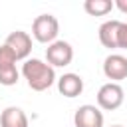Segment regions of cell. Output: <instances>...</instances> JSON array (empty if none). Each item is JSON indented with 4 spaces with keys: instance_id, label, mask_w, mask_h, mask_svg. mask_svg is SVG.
Masks as SVG:
<instances>
[{
    "instance_id": "obj_15",
    "label": "cell",
    "mask_w": 127,
    "mask_h": 127,
    "mask_svg": "<svg viewBox=\"0 0 127 127\" xmlns=\"http://www.w3.org/2000/svg\"><path fill=\"white\" fill-rule=\"evenodd\" d=\"M113 4H115V8H117L119 12H123V14H127V0H115Z\"/></svg>"
},
{
    "instance_id": "obj_14",
    "label": "cell",
    "mask_w": 127,
    "mask_h": 127,
    "mask_svg": "<svg viewBox=\"0 0 127 127\" xmlns=\"http://www.w3.org/2000/svg\"><path fill=\"white\" fill-rule=\"evenodd\" d=\"M117 48H119V50H127V22H121V26H119Z\"/></svg>"
},
{
    "instance_id": "obj_1",
    "label": "cell",
    "mask_w": 127,
    "mask_h": 127,
    "mask_svg": "<svg viewBox=\"0 0 127 127\" xmlns=\"http://www.w3.org/2000/svg\"><path fill=\"white\" fill-rule=\"evenodd\" d=\"M22 75H24L28 87L34 91H46L58 81L56 69L48 62H42L38 58H32V60L28 58L22 64Z\"/></svg>"
},
{
    "instance_id": "obj_2",
    "label": "cell",
    "mask_w": 127,
    "mask_h": 127,
    "mask_svg": "<svg viewBox=\"0 0 127 127\" xmlns=\"http://www.w3.org/2000/svg\"><path fill=\"white\" fill-rule=\"evenodd\" d=\"M60 34V22L52 14H40L32 22V36L40 44H54Z\"/></svg>"
},
{
    "instance_id": "obj_16",
    "label": "cell",
    "mask_w": 127,
    "mask_h": 127,
    "mask_svg": "<svg viewBox=\"0 0 127 127\" xmlns=\"http://www.w3.org/2000/svg\"><path fill=\"white\" fill-rule=\"evenodd\" d=\"M111 127H123V125H111Z\"/></svg>"
},
{
    "instance_id": "obj_13",
    "label": "cell",
    "mask_w": 127,
    "mask_h": 127,
    "mask_svg": "<svg viewBox=\"0 0 127 127\" xmlns=\"http://www.w3.org/2000/svg\"><path fill=\"white\" fill-rule=\"evenodd\" d=\"M16 62H18L16 54H14L6 44L0 46V69H2V67H12V65H16Z\"/></svg>"
},
{
    "instance_id": "obj_3",
    "label": "cell",
    "mask_w": 127,
    "mask_h": 127,
    "mask_svg": "<svg viewBox=\"0 0 127 127\" xmlns=\"http://www.w3.org/2000/svg\"><path fill=\"white\" fill-rule=\"evenodd\" d=\"M125 99V91L119 83H113V81H107L99 87L97 91V107L99 109H105V111H113L117 107H121Z\"/></svg>"
},
{
    "instance_id": "obj_5",
    "label": "cell",
    "mask_w": 127,
    "mask_h": 127,
    "mask_svg": "<svg viewBox=\"0 0 127 127\" xmlns=\"http://www.w3.org/2000/svg\"><path fill=\"white\" fill-rule=\"evenodd\" d=\"M73 125L75 127H103V113L95 105H79L73 113Z\"/></svg>"
},
{
    "instance_id": "obj_8",
    "label": "cell",
    "mask_w": 127,
    "mask_h": 127,
    "mask_svg": "<svg viewBox=\"0 0 127 127\" xmlns=\"http://www.w3.org/2000/svg\"><path fill=\"white\" fill-rule=\"evenodd\" d=\"M58 91L64 95V97H77V95H81V91H83V79H81V75H77V73H64L62 77H58Z\"/></svg>"
},
{
    "instance_id": "obj_9",
    "label": "cell",
    "mask_w": 127,
    "mask_h": 127,
    "mask_svg": "<svg viewBox=\"0 0 127 127\" xmlns=\"http://www.w3.org/2000/svg\"><path fill=\"white\" fill-rule=\"evenodd\" d=\"M119 26H121V20H107L99 26V42L103 48H109V50H117V34H119Z\"/></svg>"
},
{
    "instance_id": "obj_11",
    "label": "cell",
    "mask_w": 127,
    "mask_h": 127,
    "mask_svg": "<svg viewBox=\"0 0 127 127\" xmlns=\"http://www.w3.org/2000/svg\"><path fill=\"white\" fill-rule=\"evenodd\" d=\"M115 8V4L111 0H85L83 2V10L89 16H105Z\"/></svg>"
},
{
    "instance_id": "obj_10",
    "label": "cell",
    "mask_w": 127,
    "mask_h": 127,
    "mask_svg": "<svg viewBox=\"0 0 127 127\" xmlns=\"http://www.w3.org/2000/svg\"><path fill=\"white\" fill-rule=\"evenodd\" d=\"M0 127H28V115L20 107L10 105L0 115Z\"/></svg>"
},
{
    "instance_id": "obj_7",
    "label": "cell",
    "mask_w": 127,
    "mask_h": 127,
    "mask_svg": "<svg viewBox=\"0 0 127 127\" xmlns=\"http://www.w3.org/2000/svg\"><path fill=\"white\" fill-rule=\"evenodd\" d=\"M103 73L113 83L127 79V58L121 54H109L103 60Z\"/></svg>"
},
{
    "instance_id": "obj_4",
    "label": "cell",
    "mask_w": 127,
    "mask_h": 127,
    "mask_svg": "<svg viewBox=\"0 0 127 127\" xmlns=\"http://www.w3.org/2000/svg\"><path fill=\"white\" fill-rule=\"evenodd\" d=\"M46 60L52 67H65L73 60V48L65 40H56L46 48Z\"/></svg>"
},
{
    "instance_id": "obj_12",
    "label": "cell",
    "mask_w": 127,
    "mask_h": 127,
    "mask_svg": "<svg viewBox=\"0 0 127 127\" xmlns=\"http://www.w3.org/2000/svg\"><path fill=\"white\" fill-rule=\"evenodd\" d=\"M18 77H20V71L16 69V65H12V67H2V69H0V85H6V87L16 85V83H18Z\"/></svg>"
},
{
    "instance_id": "obj_6",
    "label": "cell",
    "mask_w": 127,
    "mask_h": 127,
    "mask_svg": "<svg viewBox=\"0 0 127 127\" xmlns=\"http://www.w3.org/2000/svg\"><path fill=\"white\" fill-rule=\"evenodd\" d=\"M4 44L16 54L18 60H28V56L32 54V36L28 32H24V30L10 32Z\"/></svg>"
}]
</instances>
